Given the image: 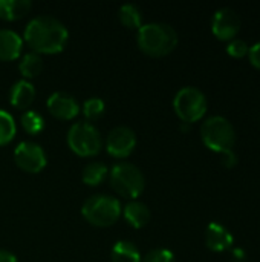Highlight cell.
I'll return each instance as SVG.
<instances>
[{
    "mask_svg": "<svg viewBox=\"0 0 260 262\" xmlns=\"http://www.w3.org/2000/svg\"><path fill=\"white\" fill-rule=\"evenodd\" d=\"M25 41L37 54H58L66 48L69 32L52 15H37L25 28Z\"/></svg>",
    "mask_w": 260,
    "mask_h": 262,
    "instance_id": "6da1fadb",
    "label": "cell"
},
{
    "mask_svg": "<svg viewBox=\"0 0 260 262\" xmlns=\"http://www.w3.org/2000/svg\"><path fill=\"white\" fill-rule=\"evenodd\" d=\"M139 49L150 57H164L178 45V32L167 23H146L138 29Z\"/></svg>",
    "mask_w": 260,
    "mask_h": 262,
    "instance_id": "7a4b0ae2",
    "label": "cell"
},
{
    "mask_svg": "<svg viewBox=\"0 0 260 262\" xmlns=\"http://www.w3.org/2000/svg\"><path fill=\"white\" fill-rule=\"evenodd\" d=\"M201 138L204 144L218 154L233 150L236 144V130L230 120L221 115L210 117L201 127Z\"/></svg>",
    "mask_w": 260,
    "mask_h": 262,
    "instance_id": "3957f363",
    "label": "cell"
},
{
    "mask_svg": "<svg viewBox=\"0 0 260 262\" xmlns=\"http://www.w3.org/2000/svg\"><path fill=\"white\" fill-rule=\"evenodd\" d=\"M121 203L110 195H93L84 201L81 215L84 220L97 227L113 226L121 216Z\"/></svg>",
    "mask_w": 260,
    "mask_h": 262,
    "instance_id": "277c9868",
    "label": "cell"
},
{
    "mask_svg": "<svg viewBox=\"0 0 260 262\" xmlns=\"http://www.w3.org/2000/svg\"><path fill=\"white\" fill-rule=\"evenodd\" d=\"M110 173V187L121 196L136 200L146 187V180L139 167L132 163L123 161L112 167Z\"/></svg>",
    "mask_w": 260,
    "mask_h": 262,
    "instance_id": "5b68a950",
    "label": "cell"
},
{
    "mask_svg": "<svg viewBox=\"0 0 260 262\" xmlns=\"http://www.w3.org/2000/svg\"><path fill=\"white\" fill-rule=\"evenodd\" d=\"M67 146L78 157H95L103 147V140L92 123L78 121L67 130Z\"/></svg>",
    "mask_w": 260,
    "mask_h": 262,
    "instance_id": "8992f818",
    "label": "cell"
},
{
    "mask_svg": "<svg viewBox=\"0 0 260 262\" xmlns=\"http://www.w3.org/2000/svg\"><path fill=\"white\" fill-rule=\"evenodd\" d=\"M173 109L184 123H196L207 112V97L201 89L185 86L176 92L173 98Z\"/></svg>",
    "mask_w": 260,
    "mask_h": 262,
    "instance_id": "52a82bcc",
    "label": "cell"
},
{
    "mask_svg": "<svg viewBox=\"0 0 260 262\" xmlns=\"http://www.w3.org/2000/svg\"><path fill=\"white\" fill-rule=\"evenodd\" d=\"M14 161L18 169L28 173H38L46 167V154L34 141H23L14 150Z\"/></svg>",
    "mask_w": 260,
    "mask_h": 262,
    "instance_id": "ba28073f",
    "label": "cell"
},
{
    "mask_svg": "<svg viewBox=\"0 0 260 262\" xmlns=\"http://www.w3.org/2000/svg\"><path fill=\"white\" fill-rule=\"evenodd\" d=\"M242 26L241 15L233 8H221L215 12L211 20V31L216 38L231 41L238 37Z\"/></svg>",
    "mask_w": 260,
    "mask_h": 262,
    "instance_id": "9c48e42d",
    "label": "cell"
},
{
    "mask_svg": "<svg viewBox=\"0 0 260 262\" xmlns=\"http://www.w3.org/2000/svg\"><path fill=\"white\" fill-rule=\"evenodd\" d=\"M136 147V134L127 126L113 127L106 141V149L113 158H127Z\"/></svg>",
    "mask_w": 260,
    "mask_h": 262,
    "instance_id": "30bf717a",
    "label": "cell"
},
{
    "mask_svg": "<svg viewBox=\"0 0 260 262\" xmlns=\"http://www.w3.org/2000/svg\"><path fill=\"white\" fill-rule=\"evenodd\" d=\"M48 111L58 120H72L78 115L80 106L74 95L64 91L54 92L46 101Z\"/></svg>",
    "mask_w": 260,
    "mask_h": 262,
    "instance_id": "8fae6325",
    "label": "cell"
},
{
    "mask_svg": "<svg viewBox=\"0 0 260 262\" xmlns=\"http://www.w3.org/2000/svg\"><path fill=\"white\" fill-rule=\"evenodd\" d=\"M205 244L211 252L221 253L233 247L234 238L225 226L219 223H210L205 230Z\"/></svg>",
    "mask_w": 260,
    "mask_h": 262,
    "instance_id": "7c38bea8",
    "label": "cell"
},
{
    "mask_svg": "<svg viewBox=\"0 0 260 262\" xmlns=\"http://www.w3.org/2000/svg\"><path fill=\"white\" fill-rule=\"evenodd\" d=\"M23 48L21 37L12 29H0V60L11 61L20 57Z\"/></svg>",
    "mask_w": 260,
    "mask_h": 262,
    "instance_id": "4fadbf2b",
    "label": "cell"
},
{
    "mask_svg": "<svg viewBox=\"0 0 260 262\" xmlns=\"http://www.w3.org/2000/svg\"><path fill=\"white\" fill-rule=\"evenodd\" d=\"M35 98V88L28 80H18L9 91V103L17 109H28Z\"/></svg>",
    "mask_w": 260,
    "mask_h": 262,
    "instance_id": "5bb4252c",
    "label": "cell"
},
{
    "mask_svg": "<svg viewBox=\"0 0 260 262\" xmlns=\"http://www.w3.org/2000/svg\"><path fill=\"white\" fill-rule=\"evenodd\" d=\"M123 213H124L126 221L133 229H143L150 221V209L144 203H139V201L127 203Z\"/></svg>",
    "mask_w": 260,
    "mask_h": 262,
    "instance_id": "9a60e30c",
    "label": "cell"
},
{
    "mask_svg": "<svg viewBox=\"0 0 260 262\" xmlns=\"http://www.w3.org/2000/svg\"><path fill=\"white\" fill-rule=\"evenodd\" d=\"M32 3L29 0H0V18L18 20L31 11Z\"/></svg>",
    "mask_w": 260,
    "mask_h": 262,
    "instance_id": "2e32d148",
    "label": "cell"
},
{
    "mask_svg": "<svg viewBox=\"0 0 260 262\" xmlns=\"http://www.w3.org/2000/svg\"><path fill=\"white\" fill-rule=\"evenodd\" d=\"M112 262H141V253L138 247L130 241H118L112 247Z\"/></svg>",
    "mask_w": 260,
    "mask_h": 262,
    "instance_id": "e0dca14e",
    "label": "cell"
},
{
    "mask_svg": "<svg viewBox=\"0 0 260 262\" xmlns=\"http://www.w3.org/2000/svg\"><path fill=\"white\" fill-rule=\"evenodd\" d=\"M18 69L21 72V75L25 77V80L29 78H35L41 74L43 71V58L40 54L37 52H28L21 57Z\"/></svg>",
    "mask_w": 260,
    "mask_h": 262,
    "instance_id": "ac0fdd59",
    "label": "cell"
},
{
    "mask_svg": "<svg viewBox=\"0 0 260 262\" xmlns=\"http://www.w3.org/2000/svg\"><path fill=\"white\" fill-rule=\"evenodd\" d=\"M109 175V169L104 163H100V161H93V163H89L84 169H83V183L87 184V186H98L101 184L106 177Z\"/></svg>",
    "mask_w": 260,
    "mask_h": 262,
    "instance_id": "d6986e66",
    "label": "cell"
},
{
    "mask_svg": "<svg viewBox=\"0 0 260 262\" xmlns=\"http://www.w3.org/2000/svg\"><path fill=\"white\" fill-rule=\"evenodd\" d=\"M120 21L130 29H139L143 26V12L133 3H126L118 11Z\"/></svg>",
    "mask_w": 260,
    "mask_h": 262,
    "instance_id": "ffe728a7",
    "label": "cell"
},
{
    "mask_svg": "<svg viewBox=\"0 0 260 262\" xmlns=\"http://www.w3.org/2000/svg\"><path fill=\"white\" fill-rule=\"evenodd\" d=\"M15 132H17V126L14 117L9 112L0 109V146L11 143L15 137Z\"/></svg>",
    "mask_w": 260,
    "mask_h": 262,
    "instance_id": "44dd1931",
    "label": "cell"
},
{
    "mask_svg": "<svg viewBox=\"0 0 260 262\" xmlns=\"http://www.w3.org/2000/svg\"><path fill=\"white\" fill-rule=\"evenodd\" d=\"M20 121H21L23 129H25L29 135H37V134L41 132L43 127H44V120H43V117H41L38 112H35V111H26V112L21 115Z\"/></svg>",
    "mask_w": 260,
    "mask_h": 262,
    "instance_id": "7402d4cb",
    "label": "cell"
},
{
    "mask_svg": "<svg viewBox=\"0 0 260 262\" xmlns=\"http://www.w3.org/2000/svg\"><path fill=\"white\" fill-rule=\"evenodd\" d=\"M104 109H106V104L101 98L98 97H92L89 100L84 101L83 104V114L84 117L89 120V121H95L98 120L103 114H104Z\"/></svg>",
    "mask_w": 260,
    "mask_h": 262,
    "instance_id": "603a6c76",
    "label": "cell"
},
{
    "mask_svg": "<svg viewBox=\"0 0 260 262\" xmlns=\"http://www.w3.org/2000/svg\"><path fill=\"white\" fill-rule=\"evenodd\" d=\"M141 262H175V255L167 249H155L141 258Z\"/></svg>",
    "mask_w": 260,
    "mask_h": 262,
    "instance_id": "cb8c5ba5",
    "label": "cell"
},
{
    "mask_svg": "<svg viewBox=\"0 0 260 262\" xmlns=\"http://www.w3.org/2000/svg\"><path fill=\"white\" fill-rule=\"evenodd\" d=\"M248 49H250V46L244 40H241V38H234V40L228 41V45H227V54L234 57V58L247 57L248 55Z\"/></svg>",
    "mask_w": 260,
    "mask_h": 262,
    "instance_id": "d4e9b609",
    "label": "cell"
},
{
    "mask_svg": "<svg viewBox=\"0 0 260 262\" xmlns=\"http://www.w3.org/2000/svg\"><path fill=\"white\" fill-rule=\"evenodd\" d=\"M248 60H250V63L256 69H260V41H257L253 46H250V49H248Z\"/></svg>",
    "mask_w": 260,
    "mask_h": 262,
    "instance_id": "484cf974",
    "label": "cell"
},
{
    "mask_svg": "<svg viewBox=\"0 0 260 262\" xmlns=\"http://www.w3.org/2000/svg\"><path fill=\"white\" fill-rule=\"evenodd\" d=\"M221 155H222V164L225 167L230 169V167H234L238 164V155L234 154V150H227Z\"/></svg>",
    "mask_w": 260,
    "mask_h": 262,
    "instance_id": "4316f807",
    "label": "cell"
},
{
    "mask_svg": "<svg viewBox=\"0 0 260 262\" xmlns=\"http://www.w3.org/2000/svg\"><path fill=\"white\" fill-rule=\"evenodd\" d=\"M0 262H17V258L8 250H0Z\"/></svg>",
    "mask_w": 260,
    "mask_h": 262,
    "instance_id": "83f0119b",
    "label": "cell"
}]
</instances>
